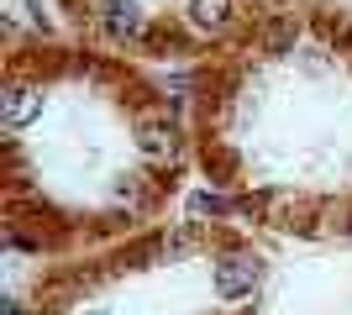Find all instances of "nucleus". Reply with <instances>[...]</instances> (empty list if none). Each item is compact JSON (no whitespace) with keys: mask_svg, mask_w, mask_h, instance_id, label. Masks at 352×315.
<instances>
[{"mask_svg":"<svg viewBox=\"0 0 352 315\" xmlns=\"http://www.w3.org/2000/svg\"><path fill=\"white\" fill-rule=\"evenodd\" d=\"M195 168V132L126 53L79 37L6 43L0 210L16 253H95L168 215Z\"/></svg>","mask_w":352,"mask_h":315,"instance_id":"f257e3e1","label":"nucleus"},{"mask_svg":"<svg viewBox=\"0 0 352 315\" xmlns=\"http://www.w3.org/2000/svg\"><path fill=\"white\" fill-rule=\"evenodd\" d=\"M69 37L137 63L210 58L268 0H53Z\"/></svg>","mask_w":352,"mask_h":315,"instance_id":"20e7f679","label":"nucleus"},{"mask_svg":"<svg viewBox=\"0 0 352 315\" xmlns=\"http://www.w3.org/2000/svg\"><path fill=\"white\" fill-rule=\"evenodd\" d=\"M195 168L242 221L305 242H352V11L268 0L200 58Z\"/></svg>","mask_w":352,"mask_h":315,"instance_id":"f03ea898","label":"nucleus"},{"mask_svg":"<svg viewBox=\"0 0 352 315\" xmlns=\"http://www.w3.org/2000/svg\"><path fill=\"white\" fill-rule=\"evenodd\" d=\"M263 284L268 257L236 221H158L47 263L32 315H258Z\"/></svg>","mask_w":352,"mask_h":315,"instance_id":"7ed1b4c3","label":"nucleus"}]
</instances>
